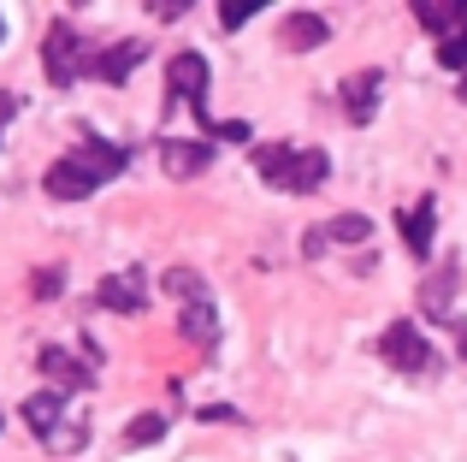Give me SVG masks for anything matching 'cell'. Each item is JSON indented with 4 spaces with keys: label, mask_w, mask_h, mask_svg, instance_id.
Segmentation results:
<instances>
[{
    "label": "cell",
    "mask_w": 467,
    "mask_h": 462,
    "mask_svg": "<svg viewBox=\"0 0 467 462\" xmlns=\"http://www.w3.org/2000/svg\"><path fill=\"white\" fill-rule=\"evenodd\" d=\"M130 166V154L119 142H101V137H83L71 154H59L54 166L42 173V190L54 202H89L101 184H113L119 173Z\"/></svg>",
    "instance_id": "obj_1"
},
{
    "label": "cell",
    "mask_w": 467,
    "mask_h": 462,
    "mask_svg": "<svg viewBox=\"0 0 467 462\" xmlns=\"http://www.w3.org/2000/svg\"><path fill=\"white\" fill-rule=\"evenodd\" d=\"M249 161H254V173H261L266 184L290 190V196H314V190L326 184V173H331L326 149H290V142H261Z\"/></svg>",
    "instance_id": "obj_2"
},
{
    "label": "cell",
    "mask_w": 467,
    "mask_h": 462,
    "mask_svg": "<svg viewBox=\"0 0 467 462\" xmlns=\"http://www.w3.org/2000/svg\"><path fill=\"white\" fill-rule=\"evenodd\" d=\"M95 54H101V47H89L66 18H54V30H47V42H42V71H47V83H54V89H71L78 78H89Z\"/></svg>",
    "instance_id": "obj_3"
},
{
    "label": "cell",
    "mask_w": 467,
    "mask_h": 462,
    "mask_svg": "<svg viewBox=\"0 0 467 462\" xmlns=\"http://www.w3.org/2000/svg\"><path fill=\"white\" fill-rule=\"evenodd\" d=\"M379 356H385L397 373H438V350L426 344V332L414 320L385 326V332H379Z\"/></svg>",
    "instance_id": "obj_4"
},
{
    "label": "cell",
    "mask_w": 467,
    "mask_h": 462,
    "mask_svg": "<svg viewBox=\"0 0 467 462\" xmlns=\"http://www.w3.org/2000/svg\"><path fill=\"white\" fill-rule=\"evenodd\" d=\"M207 83H213V71H207V59L195 54V47H183V54L166 59V107L207 113Z\"/></svg>",
    "instance_id": "obj_5"
},
{
    "label": "cell",
    "mask_w": 467,
    "mask_h": 462,
    "mask_svg": "<svg viewBox=\"0 0 467 462\" xmlns=\"http://www.w3.org/2000/svg\"><path fill=\"white\" fill-rule=\"evenodd\" d=\"M36 368L47 373V380H54V392H89L95 385V356H71L66 344H42L36 350Z\"/></svg>",
    "instance_id": "obj_6"
},
{
    "label": "cell",
    "mask_w": 467,
    "mask_h": 462,
    "mask_svg": "<svg viewBox=\"0 0 467 462\" xmlns=\"http://www.w3.org/2000/svg\"><path fill=\"white\" fill-rule=\"evenodd\" d=\"M379 101H385V71L379 66H367V71H355V78L337 83V107L349 113V125H373Z\"/></svg>",
    "instance_id": "obj_7"
},
{
    "label": "cell",
    "mask_w": 467,
    "mask_h": 462,
    "mask_svg": "<svg viewBox=\"0 0 467 462\" xmlns=\"http://www.w3.org/2000/svg\"><path fill=\"white\" fill-rule=\"evenodd\" d=\"M207 166H213V142H207V137H166V142H160V173L178 178V184L202 178Z\"/></svg>",
    "instance_id": "obj_8"
},
{
    "label": "cell",
    "mask_w": 467,
    "mask_h": 462,
    "mask_svg": "<svg viewBox=\"0 0 467 462\" xmlns=\"http://www.w3.org/2000/svg\"><path fill=\"white\" fill-rule=\"evenodd\" d=\"M95 302L113 309V314H142L149 309V273H142V267H125V273L101 278V285H95Z\"/></svg>",
    "instance_id": "obj_9"
},
{
    "label": "cell",
    "mask_w": 467,
    "mask_h": 462,
    "mask_svg": "<svg viewBox=\"0 0 467 462\" xmlns=\"http://www.w3.org/2000/svg\"><path fill=\"white\" fill-rule=\"evenodd\" d=\"M367 237H373V220H367V214H337V220L314 226L308 237H302V255L319 261V255H326V243H367Z\"/></svg>",
    "instance_id": "obj_10"
},
{
    "label": "cell",
    "mask_w": 467,
    "mask_h": 462,
    "mask_svg": "<svg viewBox=\"0 0 467 462\" xmlns=\"http://www.w3.org/2000/svg\"><path fill=\"white\" fill-rule=\"evenodd\" d=\"M24 421H30V433L42 445H54L59 433L71 427V404H66V392H36L30 404H24Z\"/></svg>",
    "instance_id": "obj_11"
},
{
    "label": "cell",
    "mask_w": 467,
    "mask_h": 462,
    "mask_svg": "<svg viewBox=\"0 0 467 462\" xmlns=\"http://www.w3.org/2000/svg\"><path fill=\"white\" fill-rule=\"evenodd\" d=\"M409 12L438 36V42H456V36H467V0H414Z\"/></svg>",
    "instance_id": "obj_12"
},
{
    "label": "cell",
    "mask_w": 467,
    "mask_h": 462,
    "mask_svg": "<svg viewBox=\"0 0 467 462\" xmlns=\"http://www.w3.org/2000/svg\"><path fill=\"white\" fill-rule=\"evenodd\" d=\"M149 59V47L142 42H113V47H101L95 54V66H89V78L95 83H130V71Z\"/></svg>",
    "instance_id": "obj_13"
},
{
    "label": "cell",
    "mask_w": 467,
    "mask_h": 462,
    "mask_svg": "<svg viewBox=\"0 0 467 462\" xmlns=\"http://www.w3.org/2000/svg\"><path fill=\"white\" fill-rule=\"evenodd\" d=\"M397 226H402V243H409V255H414V261H426V255H432V237H438V202L420 196Z\"/></svg>",
    "instance_id": "obj_14"
},
{
    "label": "cell",
    "mask_w": 467,
    "mask_h": 462,
    "mask_svg": "<svg viewBox=\"0 0 467 462\" xmlns=\"http://www.w3.org/2000/svg\"><path fill=\"white\" fill-rule=\"evenodd\" d=\"M178 332L190 338L202 356H213L219 350V314H213V297H202V302H183V314H178Z\"/></svg>",
    "instance_id": "obj_15"
},
{
    "label": "cell",
    "mask_w": 467,
    "mask_h": 462,
    "mask_svg": "<svg viewBox=\"0 0 467 462\" xmlns=\"http://www.w3.org/2000/svg\"><path fill=\"white\" fill-rule=\"evenodd\" d=\"M420 309L432 320H456V261H438V273L420 285Z\"/></svg>",
    "instance_id": "obj_16"
},
{
    "label": "cell",
    "mask_w": 467,
    "mask_h": 462,
    "mask_svg": "<svg viewBox=\"0 0 467 462\" xmlns=\"http://www.w3.org/2000/svg\"><path fill=\"white\" fill-rule=\"evenodd\" d=\"M326 36H331L326 12H290V24H285V47H296V54H308V47H319Z\"/></svg>",
    "instance_id": "obj_17"
},
{
    "label": "cell",
    "mask_w": 467,
    "mask_h": 462,
    "mask_svg": "<svg viewBox=\"0 0 467 462\" xmlns=\"http://www.w3.org/2000/svg\"><path fill=\"white\" fill-rule=\"evenodd\" d=\"M160 290H166V297H178V302H202L207 297V278L190 273V267H171V273H160Z\"/></svg>",
    "instance_id": "obj_18"
},
{
    "label": "cell",
    "mask_w": 467,
    "mask_h": 462,
    "mask_svg": "<svg viewBox=\"0 0 467 462\" xmlns=\"http://www.w3.org/2000/svg\"><path fill=\"white\" fill-rule=\"evenodd\" d=\"M160 433H166V415H160V409H149V415H137V421L125 427V445H130V451H142V445H154Z\"/></svg>",
    "instance_id": "obj_19"
},
{
    "label": "cell",
    "mask_w": 467,
    "mask_h": 462,
    "mask_svg": "<svg viewBox=\"0 0 467 462\" xmlns=\"http://www.w3.org/2000/svg\"><path fill=\"white\" fill-rule=\"evenodd\" d=\"M254 12H266V0H225V6H219V24H225V30H243Z\"/></svg>",
    "instance_id": "obj_20"
},
{
    "label": "cell",
    "mask_w": 467,
    "mask_h": 462,
    "mask_svg": "<svg viewBox=\"0 0 467 462\" xmlns=\"http://www.w3.org/2000/svg\"><path fill=\"white\" fill-rule=\"evenodd\" d=\"M438 59H444V71L467 78V36H456V42H438Z\"/></svg>",
    "instance_id": "obj_21"
},
{
    "label": "cell",
    "mask_w": 467,
    "mask_h": 462,
    "mask_svg": "<svg viewBox=\"0 0 467 462\" xmlns=\"http://www.w3.org/2000/svg\"><path fill=\"white\" fill-rule=\"evenodd\" d=\"M59 285H66V267H42V273H36V297H54Z\"/></svg>",
    "instance_id": "obj_22"
},
{
    "label": "cell",
    "mask_w": 467,
    "mask_h": 462,
    "mask_svg": "<svg viewBox=\"0 0 467 462\" xmlns=\"http://www.w3.org/2000/svg\"><path fill=\"white\" fill-rule=\"evenodd\" d=\"M149 12L171 24V18H183V12H195V6H190V0H149Z\"/></svg>",
    "instance_id": "obj_23"
},
{
    "label": "cell",
    "mask_w": 467,
    "mask_h": 462,
    "mask_svg": "<svg viewBox=\"0 0 467 462\" xmlns=\"http://www.w3.org/2000/svg\"><path fill=\"white\" fill-rule=\"evenodd\" d=\"M12 113H18V101H12V95H6V89H0V131H6V125H12Z\"/></svg>",
    "instance_id": "obj_24"
},
{
    "label": "cell",
    "mask_w": 467,
    "mask_h": 462,
    "mask_svg": "<svg viewBox=\"0 0 467 462\" xmlns=\"http://www.w3.org/2000/svg\"><path fill=\"white\" fill-rule=\"evenodd\" d=\"M462 356H467V332H462Z\"/></svg>",
    "instance_id": "obj_25"
},
{
    "label": "cell",
    "mask_w": 467,
    "mask_h": 462,
    "mask_svg": "<svg viewBox=\"0 0 467 462\" xmlns=\"http://www.w3.org/2000/svg\"><path fill=\"white\" fill-rule=\"evenodd\" d=\"M462 101H467V78H462Z\"/></svg>",
    "instance_id": "obj_26"
},
{
    "label": "cell",
    "mask_w": 467,
    "mask_h": 462,
    "mask_svg": "<svg viewBox=\"0 0 467 462\" xmlns=\"http://www.w3.org/2000/svg\"><path fill=\"white\" fill-rule=\"evenodd\" d=\"M0 36H6V18H0Z\"/></svg>",
    "instance_id": "obj_27"
},
{
    "label": "cell",
    "mask_w": 467,
    "mask_h": 462,
    "mask_svg": "<svg viewBox=\"0 0 467 462\" xmlns=\"http://www.w3.org/2000/svg\"><path fill=\"white\" fill-rule=\"evenodd\" d=\"M0 427H6V415H0Z\"/></svg>",
    "instance_id": "obj_28"
}]
</instances>
